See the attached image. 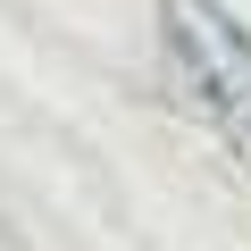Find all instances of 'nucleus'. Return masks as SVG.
Wrapping results in <instances>:
<instances>
[{"label":"nucleus","mask_w":251,"mask_h":251,"mask_svg":"<svg viewBox=\"0 0 251 251\" xmlns=\"http://www.w3.org/2000/svg\"><path fill=\"white\" fill-rule=\"evenodd\" d=\"M159 34L176 75L193 84V100L218 117V134L234 151H251V25L218 0H159Z\"/></svg>","instance_id":"nucleus-1"}]
</instances>
